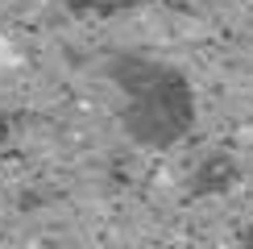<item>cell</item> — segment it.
Here are the masks:
<instances>
[{"label": "cell", "instance_id": "obj_1", "mask_svg": "<svg viewBox=\"0 0 253 249\" xmlns=\"http://www.w3.org/2000/svg\"><path fill=\"white\" fill-rule=\"evenodd\" d=\"M108 79L121 91V124L137 145L166 150L195 124V91L178 67L150 54H117Z\"/></svg>", "mask_w": 253, "mask_h": 249}, {"label": "cell", "instance_id": "obj_3", "mask_svg": "<svg viewBox=\"0 0 253 249\" xmlns=\"http://www.w3.org/2000/svg\"><path fill=\"white\" fill-rule=\"evenodd\" d=\"M75 13H87V8H117V4H125V0H67Z\"/></svg>", "mask_w": 253, "mask_h": 249}, {"label": "cell", "instance_id": "obj_2", "mask_svg": "<svg viewBox=\"0 0 253 249\" xmlns=\"http://www.w3.org/2000/svg\"><path fill=\"white\" fill-rule=\"evenodd\" d=\"M233 179H237L233 158L212 154V158L199 162V170H195V179H191V191H195V195H220L224 187H233Z\"/></svg>", "mask_w": 253, "mask_h": 249}, {"label": "cell", "instance_id": "obj_4", "mask_svg": "<svg viewBox=\"0 0 253 249\" xmlns=\"http://www.w3.org/2000/svg\"><path fill=\"white\" fill-rule=\"evenodd\" d=\"M241 249H253V224L245 228V237H241Z\"/></svg>", "mask_w": 253, "mask_h": 249}]
</instances>
